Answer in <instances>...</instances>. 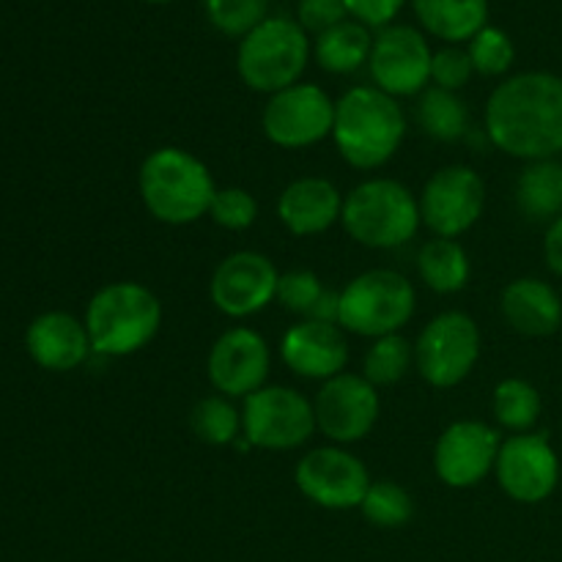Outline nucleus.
Listing matches in <instances>:
<instances>
[{
    "mask_svg": "<svg viewBox=\"0 0 562 562\" xmlns=\"http://www.w3.org/2000/svg\"><path fill=\"white\" fill-rule=\"evenodd\" d=\"M434 49L423 31L412 25H387L373 36L371 69L373 86L390 97H415L431 82Z\"/></svg>",
    "mask_w": 562,
    "mask_h": 562,
    "instance_id": "nucleus-14",
    "label": "nucleus"
},
{
    "mask_svg": "<svg viewBox=\"0 0 562 562\" xmlns=\"http://www.w3.org/2000/svg\"><path fill=\"white\" fill-rule=\"evenodd\" d=\"M420 220L439 239H459L481 220L486 184L470 165H445L423 187Z\"/></svg>",
    "mask_w": 562,
    "mask_h": 562,
    "instance_id": "nucleus-11",
    "label": "nucleus"
},
{
    "mask_svg": "<svg viewBox=\"0 0 562 562\" xmlns=\"http://www.w3.org/2000/svg\"><path fill=\"white\" fill-rule=\"evenodd\" d=\"M516 206L527 220L552 223L562 214V162H530L516 181Z\"/></svg>",
    "mask_w": 562,
    "mask_h": 562,
    "instance_id": "nucleus-25",
    "label": "nucleus"
},
{
    "mask_svg": "<svg viewBox=\"0 0 562 562\" xmlns=\"http://www.w3.org/2000/svg\"><path fill=\"white\" fill-rule=\"evenodd\" d=\"M137 190L146 212L165 225H192L209 217L217 184L212 170L179 146L154 148L137 170Z\"/></svg>",
    "mask_w": 562,
    "mask_h": 562,
    "instance_id": "nucleus-3",
    "label": "nucleus"
},
{
    "mask_svg": "<svg viewBox=\"0 0 562 562\" xmlns=\"http://www.w3.org/2000/svg\"><path fill=\"white\" fill-rule=\"evenodd\" d=\"M294 483L305 499L327 510L360 508L371 488L368 467L340 445L313 448L296 461Z\"/></svg>",
    "mask_w": 562,
    "mask_h": 562,
    "instance_id": "nucleus-12",
    "label": "nucleus"
},
{
    "mask_svg": "<svg viewBox=\"0 0 562 562\" xmlns=\"http://www.w3.org/2000/svg\"><path fill=\"white\" fill-rule=\"evenodd\" d=\"M543 258H547L549 272L562 278V214L549 223L547 236H543Z\"/></svg>",
    "mask_w": 562,
    "mask_h": 562,
    "instance_id": "nucleus-39",
    "label": "nucleus"
},
{
    "mask_svg": "<svg viewBox=\"0 0 562 562\" xmlns=\"http://www.w3.org/2000/svg\"><path fill=\"white\" fill-rule=\"evenodd\" d=\"M280 272L263 252L236 250L225 256L209 280V300L223 316L247 318L278 300Z\"/></svg>",
    "mask_w": 562,
    "mask_h": 562,
    "instance_id": "nucleus-15",
    "label": "nucleus"
},
{
    "mask_svg": "<svg viewBox=\"0 0 562 562\" xmlns=\"http://www.w3.org/2000/svg\"><path fill=\"white\" fill-rule=\"evenodd\" d=\"M371 47V27L349 16L329 31L318 33L316 44H313V58L329 75H355L357 69L368 64Z\"/></svg>",
    "mask_w": 562,
    "mask_h": 562,
    "instance_id": "nucleus-24",
    "label": "nucleus"
},
{
    "mask_svg": "<svg viewBox=\"0 0 562 562\" xmlns=\"http://www.w3.org/2000/svg\"><path fill=\"white\" fill-rule=\"evenodd\" d=\"M417 274L437 294H459L470 283V256L456 239H428L417 252Z\"/></svg>",
    "mask_w": 562,
    "mask_h": 562,
    "instance_id": "nucleus-26",
    "label": "nucleus"
},
{
    "mask_svg": "<svg viewBox=\"0 0 562 562\" xmlns=\"http://www.w3.org/2000/svg\"><path fill=\"white\" fill-rule=\"evenodd\" d=\"M209 217L225 231H247L258 220V201L252 192L241 190V187H223L214 195Z\"/></svg>",
    "mask_w": 562,
    "mask_h": 562,
    "instance_id": "nucleus-34",
    "label": "nucleus"
},
{
    "mask_svg": "<svg viewBox=\"0 0 562 562\" xmlns=\"http://www.w3.org/2000/svg\"><path fill=\"white\" fill-rule=\"evenodd\" d=\"M209 25L223 36L245 38L252 27L267 20L269 0H203Z\"/></svg>",
    "mask_w": 562,
    "mask_h": 562,
    "instance_id": "nucleus-32",
    "label": "nucleus"
},
{
    "mask_svg": "<svg viewBox=\"0 0 562 562\" xmlns=\"http://www.w3.org/2000/svg\"><path fill=\"white\" fill-rule=\"evenodd\" d=\"M404 137L406 115L398 99L376 86H355L335 102L333 140L351 168H382L398 154Z\"/></svg>",
    "mask_w": 562,
    "mask_h": 562,
    "instance_id": "nucleus-2",
    "label": "nucleus"
},
{
    "mask_svg": "<svg viewBox=\"0 0 562 562\" xmlns=\"http://www.w3.org/2000/svg\"><path fill=\"white\" fill-rule=\"evenodd\" d=\"M25 346L31 360L53 373L75 371L93 351L86 322L64 311H49L33 318L25 333Z\"/></svg>",
    "mask_w": 562,
    "mask_h": 562,
    "instance_id": "nucleus-20",
    "label": "nucleus"
},
{
    "mask_svg": "<svg viewBox=\"0 0 562 562\" xmlns=\"http://www.w3.org/2000/svg\"><path fill=\"white\" fill-rule=\"evenodd\" d=\"M340 214H344V195L333 181L322 176L291 181L278 198L280 223L294 236L324 234L340 223Z\"/></svg>",
    "mask_w": 562,
    "mask_h": 562,
    "instance_id": "nucleus-21",
    "label": "nucleus"
},
{
    "mask_svg": "<svg viewBox=\"0 0 562 562\" xmlns=\"http://www.w3.org/2000/svg\"><path fill=\"white\" fill-rule=\"evenodd\" d=\"M417 124L431 140L456 143L470 132V110L459 93L431 86L420 93Z\"/></svg>",
    "mask_w": 562,
    "mask_h": 562,
    "instance_id": "nucleus-27",
    "label": "nucleus"
},
{
    "mask_svg": "<svg viewBox=\"0 0 562 562\" xmlns=\"http://www.w3.org/2000/svg\"><path fill=\"white\" fill-rule=\"evenodd\" d=\"M360 510L373 527L398 530V527L409 525L412 516H415V499H412V494L401 483L384 477V481L371 483Z\"/></svg>",
    "mask_w": 562,
    "mask_h": 562,
    "instance_id": "nucleus-31",
    "label": "nucleus"
},
{
    "mask_svg": "<svg viewBox=\"0 0 562 562\" xmlns=\"http://www.w3.org/2000/svg\"><path fill=\"white\" fill-rule=\"evenodd\" d=\"M316 428L333 445H355L376 428L382 401L376 387L362 373H338L327 379L313 401Z\"/></svg>",
    "mask_w": 562,
    "mask_h": 562,
    "instance_id": "nucleus-13",
    "label": "nucleus"
},
{
    "mask_svg": "<svg viewBox=\"0 0 562 562\" xmlns=\"http://www.w3.org/2000/svg\"><path fill=\"white\" fill-rule=\"evenodd\" d=\"M499 448H503V439L497 428L481 420H456L437 439L434 470L445 486L459 488V492L472 488L488 472H494Z\"/></svg>",
    "mask_w": 562,
    "mask_h": 562,
    "instance_id": "nucleus-18",
    "label": "nucleus"
},
{
    "mask_svg": "<svg viewBox=\"0 0 562 562\" xmlns=\"http://www.w3.org/2000/svg\"><path fill=\"white\" fill-rule=\"evenodd\" d=\"M280 357L294 376L311 382H327L346 371L349 340L338 324H324L305 318L285 329L280 338Z\"/></svg>",
    "mask_w": 562,
    "mask_h": 562,
    "instance_id": "nucleus-19",
    "label": "nucleus"
},
{
    "mask_svg": "<svg viewBox=\"0 0 562 562\" xmlns=\"http://www.w3.org/2000/svg\"><path fill=\"white\" fill-rule=\"evenodd\" d=\"M486 137L494 148L525 162L562 154V77L521 71L492 91L486 102Z\"/></svg>",
    "mask_w": 562,
    "mask_h": 562,
    "instance_id": "nucleus-1",
    "label": "nucleus"
},
{
    "mask_svg": "<svg viewBox=\"0 0 562 562\" xmlns=\"http://www.w3.org/2000/svg\"><path fill=\"white\" fill-rule=\"evenodd\" d=\"M346 234L371 250H395L415 239L420 228V203L395 179H368L344 198L340 214Z\"/></svg>",
    "mask_w": 562,
    "mask_h": 562,
    "instance_id": "nucleus-5",
    "label": "nucleus"
},
{
    "mask_svg": "<svg viewBox=\"0 0 562 562\" xmlns=\"http://www.w3.org/2000/svg\"><path fill=\"white\" fill-rule=\"evenodd\" d=\"M344 3L351 20L362 22L366 27L382 31V27L393 25L395 16L406 5V0H344Z\"/></svg>",
    "mask_w": 562,
    "mask_h": 562,
    "instance_id": "nucleus-38",
    "label": "nucleus"
},
{
    "mask_svg": "<svg viewBox=\"0 0 562 562\" xmlns=\"http://www.w3.org/2000/svg\"><path fill=\"white\" fill-rule=\"evenodd\" d=\"M316 412L300 390L267 384L241 406V437L261 450H296L316 434Z\"/></svg>",
    "mask_w": 562,
    "mask_h": 562,
    "instance_id": "nucleus-9",
    "label": "nucleus"
},
{
    "mask_svg": "<svg viewBox=\"0 0 562 562\" xmlns=\"http://www.w3.org/2000/svg\"><path fill=\"white\" fill-rule=\"evenodd\" d=\"M324 283L316 272L311 269H291V272L280 274L278 283V302L291 313L300 316H311L316 302L324 296Z\"/></svg>",
    "mask_w": 562,
    "mask_h": 562,
    "instance_id": "nucleus-35",
    "label": "nucleus"
},
{
    "mask_svg": "<svg viewBox=\"0 0 562 562\" xmlns=\"http://www.w3.org/2000/svg\"><path fill=\"white\" fill-rule=\"evenodd\" d=\"M311 55V38L300 22L291 16H267L239 38L236 71L250 91L272 97L302 82Z\"/></svg>",
    "mask_w": 562,
    "mask_h": 562,
    "instance_id": "nucleus-6",
    "label": "nucleus"
},
{
    "mask_svg": "<svg viewBox=\"0 0 562 562\" xmlns=\"http://www.w3.org/2000/svg\"><path fill=\"white\" fill-rule=\"evenodd\" d=\"M543 401L541 393L536 390V384H530L527 379H503V382L494 387L492 395V412L497 417V423L503 428L514 434H530L532 426L541 420Z\"/></svg>",
    "mask_w": 562,
    "mask_h": 562,
    "instance_id": "nucleus-28",
    "label": "nucleus"
},
{
    "mask_svg": "<svg viewBox=\"0 0 562 562\" xmlns=\"http://www.w3.org/2000/svg\"><path fill=\"white\" fill-rule=\"evenodd\" d=\"M335 102L316 82H296L263 104L261 130L272 146L300 151L333 137Z\"/></svg>",
    "mask_w": 562,
    "mask_h": 562,
    "instance_id": "nucleus-10",
    "label": "nucleus"
},
{
    "mask_svg": "<svg viewBox=\"0 0 562 562\" xmlns=\"http://www.w3.org/2000/svg\"><path fill=\"white\" fill-rule=\"evenodd\" d=\"M481 360V329L461 311H445L423 327L415 344V368L426 384L450 390L464 382Z\"/></svg>",
    "mask_w": 562,
    "mask_h": 562,
    "instance_id": "nucleus-8",
    "label": "nucleus"
},
{
    "mask_svg": "<svg viewBox=\"0 0 562 562\" xmlns=\"http://www.w3.org/2000/svg\"><path fill=\"white\" fill-rule=\"evenodd\" d=\"M272 355L261 333L250 327H231L212 344L206 357V376L225 398H247L267 387Z\"/></svg>",
    "mask_w": 562,
    "mask_h": 562,
    "instance_id": "nucleus-17",
    "label": "nucleus"
},
{
    "mask_svg": "<svg viewBox=\"0 0 562 562\" xmlns=\"http://www.w3.org/2000/svg\"><path fill=\"white\" fill-rule=\"evenodd\" d=\"M190 426L201 442L225 448L241 437V412L234 406V398L214 393L198 401L190 415Z\"/></svg>",
    "mask_w": 562,
    "mask_h": 562,
    "instance_id": "nucleus-30",
    "label": "nucleus"
},
{
    "mask_svg": "<svg viewBox=\"0 0 562 562\" xmlns=\"http://www.w3.org/2000/svg\"><path fill=\"white\" fill-rule=\"evenodd\" d=\"M417 22L445 44L472 42L488 25V0H412Z\"/></svg>",
    "mask_w": 562,
    "mask_h": 562,
    "instance_id": "nucleus-23",
    "label": "nucleus"
},
{
    "mask_svg": "<svg viewBox=\"0 0 562 562\" xmlns=\"http://www.w3.org/2000/svg\"><path fill=\"white\" fill-rule=\"evenodd\" d=\"M467 53H470L472 66H475L477 75L483 77H503L505 71H510L516 60V47L514 38L503 31V27L486 25L470 44H467Z\"/></svg>",
    "mask_w": 562,
    "mask_h": 562,
    "instance_id": "nucleus-33",
    "label": "nucleus"
},
{
    "mask_svg": "<svg viewBox=\"0 0 562 562\" xmlns=\"http://www.w3.org/2000/svg\"><path fill=\"white\" fill-rule=\"evenodd\" d=\"M494 475L514 503H547L560 483L558 450L552 448L547 434H514L503 439Z\"/></svg>",
    "mask_w": 562,
    "mask_h": 562,
    "instance_id": "nucleus-16",
    "label": "nucleus"
},
{
    "mask_svg": "<svg viewBox=\"0 0 562 562\" xmlns=\"http://www.w3.org/2000/svg\"><path fill=\"white\" fill-rule=\"evenodd\" d=\"M162 327V302L137 280L102 285L86 307L93 355L130 357L146 349Z\"/></svg>",
    "mask_w": 562,
    "mask_h": 562,
    "instance_id": "nucleus-4",
    "label": "nucleus"
},
{
    "mask_svg": "<svg viewBox=\"0 0 562 562\" xmlns=\"http://www.w3.org/2000/svg\"><path fill=\"white\" fill-rule=\"evenodd\" d=\"M344 20H349L344 0H300L296 3V22L316 36Z\"/></svg>",
    "mask_w": 562,
    "mask_h": 562,
    "instance_id": "nucleus-37",
    "label": "nucleus"
},
{
    "mask_svg": "<svg viewBox=\"0 0 562 562\" xmlns=\"http://www.w3.org/2000/svg\"><path fill=\"white\" fill-rule=\"evenodd\" d=\"M415 285L393 269H368L340 291V329L360 338L395 335L415 316Z\"/></svg>",
    "mask_w": 562,
    "mask_h": 562,
    "instance_id": "nucleus-7",
    "label": "nucleus"
},
{
    "mask_svg": "<svg viewBox=\"0 0 562 562\" xmlns=\"http://www.w3.org/2000/svg\"><path fill=\"white\" fill-rule=\"evenodd\" d=\"M505 322L525 338H547L562 324V300L554 285L541 278H516L499 296Z\"/></svg>",
    "mask_w": 562,
    "mask_h": 562,
    "instance_id": "nucleus-22",
    "label": "nucleus"
},
{
    "mask_svg": "<svg viewBox=\"0 0 562 562\" xmlns=\"http://www.w3.org/2000/svg\"><path fill=\"white\" fill-rule=\"evenodd\" d=\"M475 75V66H472L470 53L459 44H445L442 49H437L431 58V82L445 91L459 93L467 82Z\"/></svg>",
    "mask_w": 562,
    "mask_h": 562,
    "instance_id": "nucleus-36",
    "label": "nucleus"
},
{
    "mask_svg": "<svg viewBox=\"0 0 562 562\" xmlns=\"http://www.w3.org/2000/svg\"><path fill=\"white\" fill-rule=\"evenodd\" d=\"M412 366H415V346L401 333L384 335V338L373 340L371 349L366 351L362 376L373 387H393L412 371Z\"/></svg>",
    "mask_w": 562,
    "mask_h": 562,
    "instance_id": "nucleus-29",
    "label": "nucleus"
},
{
    "mask_svg": "<svg viewBox=\"0 0 562 562\" xmlns=\"http://www.w3.org/2000/svg\"><path fill=\"white\" fill-rule=\"evenodd\" d=\"M146 3H154V5H162V3H173V0H146Z\"/></svg>",
    "mask_w": 562,
    "mask_h": 562,
    "instance_id": "nucleus-40",
    "label": "nucleus"
}]
</instances>
